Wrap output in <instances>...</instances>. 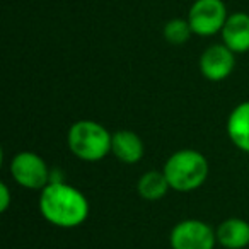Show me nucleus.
I'll return each mask as SVG.
<instances>
[{
	"mask_svg": "<svg viewBox=\"0 0 249 249\" xmlns=\"http://www.w3.org/2000/svg\"><path fill=\"white\" fill-rule=\"evenodd\" d=\"M39 212L55 227L73 229L87 220L89 201L80 190L63 181H55L41 190Z\"/></svg>",
	"mask_w": 249,
	"mask_h": 249,
	"instance_id": "nucleus-1",
	"label": "nucleus"
},
{
	"mask_svg": "<svg viewBox=\"0 0 249 249\" xmlns=\"http://www.w3.org/2000/svg\"><path fill=\"white\" fill-rule=\"evenodd\" d=\"M171 190L190 193L203 186L208 178V160L201 152L183 149L167 157L162 169Z\"/></svg>",
	"mask_w": 249,
	"mask_h": 249,
	"instance_id": "nucleus-2",
	"label": "nucleus"
},
{
	"mask_svg": "<svg viewBox=\"0 0 249 249\" xmlns=\"http://www.w3.org/2000/svg\"><path fill=\"white\" fill-rule=\"evenodd\" d=\"M113 133L107 132L106 126L92 120L75 121L69 128L67 143L77 159L86 162L103 160L111 152Z\"/></svg>",
	"mask_w": 249,
	"mask_h": 249,
	"instance_id": "nucleus-3",
	"label": "nucleus"
},
{
	"mask_svg": "<svg viewBox=\"0 0 249 249\" xmlns=\"http://www.w3.org/2000/svg\"><path fill=\"white\" fill-rule=\"evenodd\" d=\"M9 169L16 183L26 190H43L50 184V178H52V169L46 166L41 156L29 150L16 154Z\"/></svg>",
	"mask_w": 249,
	"mask_h": 249,
	"instance_id": "nucleus-4",
	"label": "nucleus"
},
{
	"mask_svg": "<svg viewBox=\"0 0 249 249\" xmlns=\"http://www.w3.org/2000/svg\"><path fill=\"white\" fill-rule=\"evenodd\" d=\"M227 7L222 0H195L188 11V22L196 36H215L227 21Z\"/></svg>",
	"mask_w": 249,
	"mask_h": 249,
	"instance_id": "nucleus-5",
	"label": "nucleus"
},
{
	"mask_svg": "<svg viewBox=\"0 0 249 249\" xmlns=\"http://www.w3.org/2000/svg\"><path fill=\"white\" fill-rule=\"evenodd\" d=\"M169 244L171 249H215L217 234L207 222L186 218L173 227Z\"/></svg>",
	"mask_w": 249,
	"mask_h": 249,
	"instance_id": "nucleus-6",
	"label": "nucleus"
},
{
	"mask_svg": "<svg viewBox=\"0 0 249 249\" xmlns=\"http://www.w3.org/2000/svg\"><path fill=\"white\" fill-rule=\"evenodd\" d=\"M201 75L210 82H220L225 80L232 73L235 67V53L222 43V45H212L201 53L200 62Z\"/></svg>",
	"mask_w": 249,
	"mask_h": 249,
	"instance_id": "nucleus-7",
	"label": "nucleus"
},
{
	"mask_svg": "<svg viewBox=\"0 0 249 249\" xmlns=\"http://www.w3.org/2000/svg\"><path fill=\"white\" fill-rule=\"evenodd\" d=\"M222 43L234 53L249 52V14L234 12L227 18L220 31Z\"/></svg>",
	"mask_w": 249,
	"mask_h": 249,
	"instance_id": "nucleus-8",
	"label": "nucleus"
},
{
	"mask_svg": "<svg viewBox=\"0 0 249 249\" xmlns=\"http://www.w3.org/2000/svg\"><path fill=\"white\" fill-rule=\"evenodd\" d=\"M145 147L135 132L130 130H118L113 133L111 140V154L123 164H137L142 160Z\"/></svg>",
	"mask_w": 249,
	"mask_h": 249,
	"instance_id": "nucleus-9",
	"label": "nucleus"
},
{
	"mask_svg": "<svg viewBox=\"0 0 249 249\" xmlns=\"http://www.w3.org/2000/svg\"><path fill=\"white\" fill-rule=\"evenodd\" d=\"M217 242L225 249H244L249 246V222L244 218H225L215 229Z\"/></svg>",
	"mask_w": 249,
	"mask_h": 249,
	"instance_id": "nucleus-10",
	"label": "nucleus"
},
{
	"mask_svg": "<svg viewBox=\"0 0 249 249\" xmlns=\"http://www.w3.org/2000/svg\"><path fill=\"white\" fill-rule=\"evenodd\" d=\"M231 142L239 150L249 154V101L237 104L231 111L225 124Z\"/></svg>",
	"mask_w": 249,
	"mask_h": 249,
	"instance_id": "nucleus-11",
	"label": "nucleus"
},
{
	"mask_svg": "<svg viewBox=\"0 0 249 249\" xmlns=\"http://www.w3.org/2000/svg\"><path fill=\"white\" fill-rule=\"evenodd\" d=\"M169 190L171 186L162 171H147L140 176L139 183H137V191L147 201L162 200Z\"/></svg>",
	"mask_w": 249,
	"mask_h": 249,
	"instance_id": "nucleus-12",
	"label": "nucleus"
},
{
	"mask_svg": "<svg viewBox=\"0 0 249 249\" xmlns=\"http://www.w3.org/2000/svg\"><path fill=\"white\" fill-rule=\"evenodd\" d=\"M164 39H166L169 45L181 46L191 38L193 31H191V26L188 22V19H171L164 24L162 29Z\"/></svg>",
	"mask_w": 249,
	"mask_h": 249,
	"instance_id": "nucleus-13",
	"label": "nucleus"
},
{
	"mask_svg": "<svg viewBox=\"0 0 249 249\" xmlns=\"http://www.w3.org/2000/svg\"><path fill=\"white\" fill-rule=\"evenodd\" d=\"M11 207V190H9L7 183H0V210L7 212Z\"/></svg>",
	"mask_w": 249,
	"mask_h": 249,
	"instance_id": "nucleus-14",
	"label": "nucleus"
}]
</instances>
